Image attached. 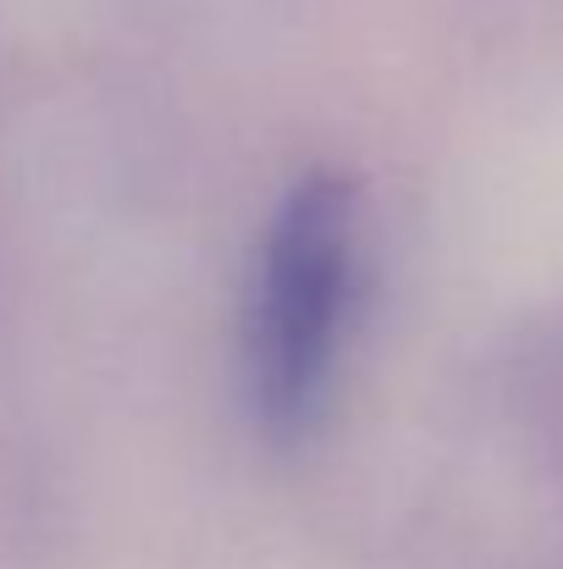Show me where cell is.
<instances>
[{"instance_id":"1","label":"cell","mask_w":563,"mask_h":569,"mask_svg":"<svg viewBox=\"0 0 563 569\" xmlns=\"http://www.w3.org/2000/svg\"><path fill=\"white\" fill-rule=\"evenodd\" d=\"M354 299V199L332 178H310L277 210L254 299H249V398L271 437L310 431L343 343Z\"/></svg>"}]
</instances>
